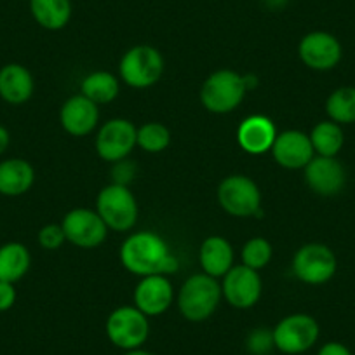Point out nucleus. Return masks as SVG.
Segmentation results:
<instances>
[{
    "label": "nucleus",
    "mask_w": 355,
    "mask_h": 355,
    "mask_svg": "<svg viewBox=\"0 0 355 355\" xmlns=\"http://www.w3.org/2000/svg\"><path fill=\"white\" fill-rule=\"evenodd\" d=\"M277 138L275 124L265 115H251L244 119L237 129V141L244 152L261 155L274 146Z\"/></svg>",
    "instance_id": "obj_18"
},
{
    "label": "nucleus",
    "mask_w": 355,
    "mask_h": 355,
    "mask_svg": "<svg viewBox=\"0 0 355 355\" xmlns=\"http://www.w3.org/2000/svg\"><path fill=\"white\" fill-rule=\"evenodd\" d=\"M28 2H30V0H28Z\"/></svg>",
    "instance_id": "obj_37"
},
{
    "label": "nucleus",
    "mask_w": 355,
    "mask_h": 355,
    "mask_svg": "<svg viewBox=\"0 0 355 355\" xmlns=\"http://www.w3.org/2000/svg\"><path fill=\"white\" fill-rule=\"evenodd\" d=\"M298 56L312 70L327 71L338 67L343 56V47L333 33L315 30L300 40Z\"/></svg>",
    "instance_id": "obj_12"
},
{
    "label": "nucleus",
    "mask_w": 355,
    "mask_h": 355,
    "mask_svg": "<svg viewBox=\"0 0 355 355\" xmlns=\"http://www.w3.org/2000/svg\"><path fill=\"white\" fill-rule=\"evenodd\" d=\"M171 132L160 122H148L138 129V146L148 153H159L169 146Z\"/></svg>",
    "instance_id": "obj_27"
},
{
    "label": "nucleus",
    "mask_w": 355,
    "mask_h": 355,
    "mask_svg": "<svg viewBox=\"0 0 355 355\" xmlns=\"http://www.w3.org/2000/svg\"><path fill=\"white\" fill-rule=\"evenodd\" d=\"M275 348L286 355H300L317 343L320 334L319 322L309 313H293L274 327Z\"/></svg>",
    "instance_id": "obj_9"
},
{
    "label": "nucleus",
    "mask_w": 355,
    "mask_h": 355,
    "mask_svg": "<svg viewBox=\"0 0 355 355\" xmlns=\"http://www.w3.org/2000/svg\"><path fill=\"white\" fill-rule=\"evenodd\" d=\"M32 263L30 251L21 242H8L0 245V281L18 282L26 275Z\"/></svg>",
    "instance_id": "obj_23"
},
{
    "label": "nucleus",
    "mask_w": 355,
    "mask_h": 355,
    "mask_svg": "<svg viewBox=\"0 0 355 355\" xmlns=\"http://www.w3.org/2000/svg\"><path fill=\"white\" fill-rule=\"evenodd\" d=\"M107 336L121 350H136L150 336L148 317L136 306H121L108 315Z\"/></svg>",
    "instance_id": "obj_8"
},
{
    "label": "nucleus",
    "mask_w": 355,
    "mask_h": 355,
    "mask_svg": "<svg viewBox=\"0 0 355 355\" xmlns=\"http://www.w3.org/2000/svg\"><path fill=\"white\" fill-rule=\"evenodd\" d=\"M68 242L82 249H94L107 239L108 227L100 214L93 209H71L61 221Z\"/></svg>",
    "instance_id": "obj_10"
},
{
    "label": "nucleus",
    "mask_w": 355,
    "mask_h": 355,
    "mask_svg": "<svg viewBox=\"0 0 355 355\" xmlns=\"http://www.w3.org/2000/svg\"><path fill=\"white\" fill-rule=\"evenodd\" d=\"M121 78L135 89L157 84L164 73V58L152 46H135L122 56L119 64Z\"/></svg>",
    "instance_id": "obj_6"
},
{
    "label": "nucleus",
    "mask_w": 355,
    "mask_h": 355,
    "mask_svg": "<svg viewBox=\"0 0 355 355\" xmlns=\"http://www.w3.org/2000/svg\"><path fill=\"white\" fill-rule=\"evenodd\" d=\"M221 296L223 291L218 279L207 274H196L183 282L178 295V306L187 320L202 322L216 312Z\"/></svg>",
    "instance_id": "obj_2"
},
{
    "label": "nucleus",
    "mask_w": 355,
    "mask_h": 355,
    "mask_svg": "<svg viewBox=\"0 0 355 355\" xmlns=\"http://www.w3.org/2000/svg\"><path fill=\"white\" fill-rule=\"evenodd\" d=\"M121 91V82L110 71H93L85 75L80 84V94L93 101L96 105L112 103L119 96Z\"/></svg>",
    "instance_id": "obj_24"
},
{
    "label": "nucleus",
    "mask_w": 355,
    "mask_h": 355,
    "mask_svg": "<svg viewBox=\"0 0 355 355\" xmlns=\"http://www.w3.org/2000/svg\"><path fill=\"white\" fill-rule=\"evenodd\" d=\"M218 202L235 218L259 216L261 213V192L258 185L244 174L227 176L218 187Z\"/></svg>",
    "instance_id": "obj_5"
},
{
    "label": "nucleus",
    "mask_w": 355,
    "mask_h": 355,
    "mask_svg": "<svg viewBox=\"0 0 355 355\" xmlns=\"http://www.w3.org/2000/svg\"><path fill=\"white\" fill-rule=\"evenodd\" d=\"M261 277L258 270H252L245 265H234L227 274L223 275V291L225 300L235 309H251L261 298Z\"/></svg>",
    "instance_id": "obj_13"
},
{
    "label": "nucleus",
    "mask_w": 355,
    "mask_h": 355,
    "mask_svg": "<svg viewBox=\"0 0 355 355\" xmlns=\"http://www.w3.org/2000/svg\"><path fill=\"white\" fill-rule=\"evenodd\" d=\"M272 155L279 166L286 169H305L306 164L315 157L310 136L298 129H289L275 138Z\"/></svg>",
    "instance_id": "obj_15"
},
{
    "label": "nucleus",
    "mask_w": 355,
    "mask_h": 355,
    "mask_svg": "<svg viewBox=\"0 0 355 355\" xmlns=\"http://www.w3.org/2000/svg\"><path fill=\"white\" fill-rule=\"evenodd\" d=\"M15 303H16L15 284L0 281V312H6V310L12 309Z\"/></svg>",
    "instance_id": "obj_32"
},
{
    "label": "nucleus",
    "mask_w": 355,
    "mask_h": 355,
    "mask_svg": "<svg viewBox=\"0 0 355 355\" xmlns=\"http://www.w3.org/2000/svg\"><path fill=\"white\" fill-rule=\"evenodd\" d=\"M317 355H354L347 345L340 343V341H327L319 348Z\"/></svg>",
    "instance_id": "obj_33"
},
{
    "label": "nucleus",
    "mask_w": 355,
    "mask_h": 355,
    "mask_svg": "<svg viewBox=\"0 0 355 355\" xmlns=\"http://www.w3.org/2000/svg\"><path fill=\"white\" fill-rule=\"evenodd\" d=\"M309 136L317 155L336 157L345 145L343 129L333 121L319 122Z\"/></svg>",
    "instance_id": "obj_25"
},
{
    "label": "nucleus",
    "mask_w": 355,
    "mask_h": 355,
    "mask_svg": "<svg viewBox=\"0 0 355 355\" xmlns=\"http://www.w3.org/2000/svg\"><path fill=\"white\" fill-rule=\"evenodd\" d=\"M199 261L204 274L220 279L234 266V248L227 239L211 235L200 245Z\"/></svg>",
    "instance_id": "obj_20"
},
{
    "label": "nucleus",
    "mask_w": 355,
    "mask_h": 355,
    "mask_svg": "<svg viewBox=\"0 0 355 355\" xmlns=\"http://www.w3.org/2000/svg\"><path fill=\"white\" fill-rule=\"evenodd\" d=\"M9 143H11V136H9V131L4 128V125H0V155L9 148Z\"/></svg>",
    "instance_id": "obj_35"
},
{
    "label": "nucleus",
    "mask_w": 355,
    "mask_h": 355,
    "mask_svg": "<svg viewBox=\"0 0 355 355\" xmlns=\"http://www.w3.org/2000/svg\"><path fill=\"white\" fill-rule=\"evenodd\" d=\"M30 12L37 25L56 32L64 28L71 18L70 0H30Z\"/></svg>",
    "instance_id": "obj_22"
},
{
    "label": "nucleus",
    "mask_w": 355,
    "mask_h": 355,
    "mask_svg": "<svg viewBox=\"0 0 355 355\" xmlns=\"http://www.w3.org/2000/svg\"><path fill=\"white\" fill-rule=\"evenodd\" d=\"M263 8L270 9V11H281L289 4V0H259Z\"/></svg>",
    "instance_id": "obj_34"
},
{
    "label": "nucleus",
    "mask_w": 355,
    "mask_h": 355,
    "mask_svg": "<svg viewBox=\"0 0 355 355\" xmlns=\"http://www.w3.org/2000/svg\"><path fill=\"white\" fill-rule=\"evenodd\" d=\"M96 213L110 230L128 232L138 220V202L128 187L112 183L98 196Z\"/></svg>",
    "instance_id": "obj_4"
},
{
    "label": "nucleus",
    "mask_w": 355,
    "mask_h": 355,
    "mask_svg": "<svg viewBox=\"0 0 355 355\" xmlns=\"http://www.w3.org/2000/svg\"><path fill=\"white\" fill-rule=\"evenodd\" d=\"M124 355H153V354H150V352L143 350V348H136V350H128Z\"/></svg>",
    "instance_id": "obj_36"
},
{
    "label": "nucleus",
    "mask_w": 355,
    "mask_h": 355,
    "mask_svg": "<svg viewBox=\"0 0 355 355\" xmlns=\"http://www.w3.org/2000/svg\"><path fill=\"white\" fill-rule=\"evenodd\" d=\"M245 87L244 75L234 70H218L206 78L200 89V101L204 108L213 114L234 112L244 100Z\"/></svg>",
    "instance_id": "obj_3"
},
{
    "label": "nucleus",
    "mask_w": 355,
    "mask_h": 355,
    "mask_svg": "<svg viewBox=\"0 0 355 355\" xmlns=\"http://www.w3.org/2000/svg\"><path fill=\"white\" fill-rule=\"evenodd\" d=\"M138 145V129L128 119H112L96 136V152L107 162L124 160Z\"/></svg>",
    "instance_id": "obj_11"
},
{
    "label": "nucleus",
    "mask_w": 355,
    "mask_h": 355,
    "mask_svg": "<svg viewBox=\"0 0 355 355\" xmlns=\"http://www.w3.org/2000/svg\"><path fill=\"white\" fill-rule=\"evenodd\" d=\"M174 300V289L166 275L141 277L135 289V306L146 317H155L169 310Z\"/></svg>",
    "instance_id": "obj_16"
},
{
    "label": "nucleus",
    "mask_w": 355,
    "mask_h": 355,
    "mask_svg": "<svg viewBox=\"0 0 355 355\" xmlns=\"http://www.w3.org/2000/svg\"><path fill=\"white\" fill-rule=\"evenodd\" d=\"M135 173H136V167H135V162H128V160H119V162H115L114 169H112V176H114V183H117V185H125L128 187V183L131 182L132 178H135Z\"/></svg>",
    "instance_id": "obj_31"
},
{
    "label": "nucleus",
    "mask_w": 355,
    "mask_h": 355,
    "mask_svg": "<svg viewBox=\"0 0 355 355\" xmlns=\"http://www.w3.org/2000/svg\"><path fill=\"white\" fill-rule=\"evenodd\" d=\"M100 121L98 105L85 98L84 94H75L68 98L60 112V122L64 131L71 136H87L96 129Z\"/></svg>",
    "instance_id": "obj_17"
},
{
    "label": "nucleus",
    "mask_w": 355,
    "mask_h": 355,
    "mask_svg": "<svg viewBox=\"0 0 355 355\" xmlns=\"http://www.w3.org/2000/svg\"><path fill=\"white\" fill-rule=\"evenodd\" d=\"M305 182L317 196L333 197L347 185V171L336 157L315 155L305 166Z\"/></svg>",
    "instance_id": "obj_14"
},
{
    "label": "nucleus",
    "mask_w": 355,
    "mask_h": 355,
    "mask_svg": "<svg viewBox=\"0 0 355 355\" xmlns=\"http://www.w3.org/2000/svg\"><path fill=\"white\" fill-rule=\"evenodd\" d=\"M274 249L272 244L263 237H254L248 241L242 248V265L249 266L252 270L265 268L270 263Z\"/></svg>",
    "instance_id": "obj_28"
},
{
    "label": "nucleus",
    "mask_w": 355,
    "mask_h": 355,
    "mask_svg": "<svg viewBox=\"0 0 355 355\" xmlns=\"http://www.w3.org/2000/svg\"><path fill=\"white\" fill-rule=\"evenodd\" d=\"M35 182V171L25 159H8L0 162V193L18 197L28 192Z\"/></svg>",
    "instance_id": "obj_21"
},
{
    "label": "nucleus",
    "mask_w": 355,
    "mask_h": 355,
    "mask_svg": "<svg viewBox=\"0 0 355 355\" xmlns=\"http://www.w3.org/2000/svg\"><path fill=\"white\" fill-rule=\"evenodd\" d=\"M33 77L26 67L9 63L0 68V98L11 105H21L33 94Z\"/></svg>",
    "instance_id": "obj_19"
},
{
    "label": "nucleus",
    "mask_w": 355,
    "mask_h": 355,
    "mask_svg": "<svg viewBox=\"0 0 355 355\" xmlns=\"http://www.w3.org/2000/svg\"><path fill=\"white\" fill-rule=\"evenodd\" d=\"M338 270V259L333 249L326 244L310 242L302 245L293 258V272L296 279L310 286L326 284Z\"/></svg>",
    "instance_id": "obj_7"
},
{
    "label": "nucleus",
    "mask_w": 355,
    "mask_h": 355,
    "mask_svg": "<svg viewBox=\"0 0 355 355\" xmlns=\"http://www.w3.org/2000/svg\"><path fill=\"white\" fill-rule=\"evenodd\" d=\"M326 114L329 121L340 125L355 124V87L345 85L334 89L326 101Z\"/></svg>",
    "instance_id": "obj_26"
},
{
    "label": "nucleus",
    "mask_w": 355,
    "mask_h": 355,
    "mask_svg": "<svg viewBox=\"0 0 355 355\" xmlns=\"http://www.w3.org/2000/svg\"><path fill=\"white\" fill-rule=\"evenodd\" d=\"M121 261L125 270L139 277L169 275L180 268V261L167 242L155 232L129 235L121 248Z\"/></svg>",
    "instance_id": "obj_1"
},
{
    "label": "nucleus",
    "mask_w": 355,
    "mask_h": 355,
    "mask_svg": "<svg viewBox=\"0 0 355 355\" xmlns=\"http://www.w3.org/2000/svg\"><path fill=\"white\" fill-rule=\"evenodd\" d=\"M64 241H67V237H64V232L61 225H46L39 232V244L44 249H47V251L60 249Z\"/></svg>",
    "instance_id": "obj_30"
},
{
    "label": "nucleus",
    "mask_w": 355,
    "mask_h": 355,
    "mask_svg": "<svg viewBox=\"0 0 355 355\" xmlns=\"http://www.w3.org/2000/svg\"><path fill=\"white\" fill-rule=\"evenodd\" d=\"M245 348L251 355H268L275 348L274 331L266 327L252 329L245 338Z\"/></svg>",
    "instance_id": "obj_29"
}]
</instances>
